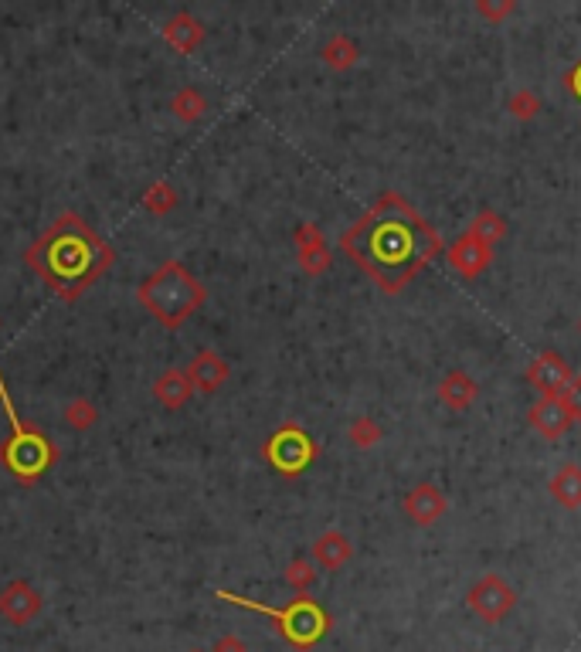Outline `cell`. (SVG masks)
Returning <instances> with one entry per match:
<instances>
[{"label": "cell", "instance_id": "obj_13", "mask_svg": "<svg viewBox=\"0 0 581 652\" xmlns=\"http://www.w3.org/2000/svg\"><path fill=\"white\" fill-rule=\"evenodd\" d=\"M296 259L306 276H323V272L330 269L327 238H323V231L316 228L313 221H303V225L296 228Z\"/></svg>", "mask_w": 581, "mask_h": 652}, {"label": "cell", "instance_id": "obj_32", "mask_svg": "<svg viewBox=\"0 0 581 652\" xmlns=\"http://www.w3.org/2000/svg\"><path fill=\"white\" fill-rule=\"evenodd\" d=\"M187 652H204V649H187Z\"/></svg>", "mask_w": 581, "mask_h": 652}, {"label": "cell", "instance_id": "obj_9", "mask_svg": "<svg viewBox=\"0 0 581 652\" xmlns=\"http://www.w3.org/2000/svg\"><path fill=\"white\" fill-rule=\"evenodd\" d=\"M41 605H45V598L28 581H11L0 591V615L11 625H31L41 615Z\"/></svg>", "mask_w": 581, "mask_h": 652}, {"label": "cell", "instance_id": "obj_24", "mask_svg": "<svg viewBox=\"0 0 581 652\" xmlns=\"http://www.w3.org/2000/svg\"><path fill=\"white\" fill-rule=\"evenodd\" d=\"M96 422H99V408L92 405L89 398L68 401V408H65V425L68 428H75V432H92Z\"/></svg>", "mask_w": 581, "mask_h": 652}, {"label": "cell", "instance_id": "obj_20", "mask_svg": "<svg viewBox=\"0 0 581 652\" xmlns=\"http://www.w3.org/2000/svg\"><path fill=\"white\" fill-rule=\"evenodd\" d=\"M466 235L473 238V242H480V245H486V248H493L503 235H507V221H503L497 211H480L473 221H469Z\"/></svg>", "mask_w": 581, "mask_h": 652}, {"label": "cell", "instance_id": "obj_23", "mask_svg": "<svg viewBox=\"0 0 581 652\" xmlns=\"http://www.w3.org/2000/svg\"><path fill=\"white\" fill-rule=\"evenodd\" d=\"M174 208H177V191H174V184H167V180L150 184V191L143 194V211L157 214V218H167Z\"/></svg>", "mask_w": 581, "mask_h": 652}, {"label": "cell", "instance_id": "obj_11", "mask_svg": "<svg viewBox=\"0 0 581 652\" xmlns=\"http://www.w3.org/2000/svg\"><path fill=\"white\" fill-rule=\"evenodd\" d=\"M446 510H449V500L435 483H418V486L408 489L405 513L415 527H432V523H439L442 517H446Z\"/></svg>", "mask_w": 581, "mask_h": 652}, {"label": "cell", "instance_id": "obj_31", "mask_svg": "<svg viewBox=\"0 0 581 652\" xmlns=\"http://www.w3.org/2000/svg\"><path fill=\"white\" fill-rule=\"evenodd\" d=\"M565 82H568V89H571V92H575V99H581V62H578L575 68H571V72H568V79H565Z\"/></svg>", "mask_w": 581, "mask_h": 652}, {"label": "cell", "instance_id": "obj_17", "mask_svg": "<svg viewBox=\"0 0 581 652\" xmlns=\"http://www.w3.org/2000/svg\"><path fill=\"white\" fill-rule=\"evenodd\" d=\"M435 394H439V401H442L446 408H452V411H466V408L476 401V394H480V384H476L466 371H449V374L439 381Z\"/></svg>", "mask_w": 581, "mask_h": 652}, {"label": "cell", "instance_id": "obj_30", "mask_svg": "<svg viewBox=\"0 0 581 652\" xmlns=\"http://www.w3.org/2000/svg\"><path fill=\"white\" fill-rule=\"evenodd\" d=\"M568 408H571V415H575V422H581V374L575 377V384H571V391H568Z\"/></svg>", "mask_w": 581, "mask_h": 652}, {"label": "cell", "instance_id": "obj_4", "mask_svg": "<svg viewBox=\"0 0 581 652\" xmlns=\"http://www.w3.org/2000/svg\"><path fill=\"white\" fill-rule=\"evenodd\" d=\"M0 405H4L7 422H11V435H7V442H0V462H4V469L17 483H38L58 462V445L48 442L41 428H34L31 422H21L4 374H0Z\"/></svg>", "mask_w": 581, "mask_h": 652}, {"label": "cell", "instance_id": "obj_5", "mask_svg": "<svg viewBox=\"0 0 581 652\" xmlns=\"http://www.w3.org/2000/svg\"><path fill=\"white\" fill-rule=\"evenodd\" d=\"M221 602L228 605H238V608H249V612H259L266 619L276 622L279 636H283L293 649H310L316 642L323 639V632L330 629V619L320 605L313 602L310 595H296L293 602L283 605V608H272V605H262V602H252V598H242V595H232V591H218Z\"/></svg>", "mask_w": 581, "mask_h": 652}, {"label": "cell", "instance_id": "obj_15", "mask_svg": "<svg viewBox=\"0 0 581 652\" xmlns=\"http://www.w3.org/2000/svg\"><path fill=\"white\" fill-rule=\"evenodd\" d=\"M153 398L170 411L184 408L187 401L194 398V384H191V377H187L184 367H167V371L153 381Z\"/></svg>", "mask_w": 581, "mask_h": 652}, {"label": "cell", "instance_id": "obj_8", "mask_svg": "<svg viewBox=\"0 0 581 652\" xmlns=\"http://www.w3.org/2000/svg\"><path fill=\"white\" fill-rule=\"evenodd\" d=\"M527 381L531 388L541 394V398H568L571 384H575V374H571L568 360L554 350H541L531 364H527Z\"/></svg>", "mask_w": 581, "mask_h": 652}, {"label": "cell", "instance_id": "obj_7", "mask_svg": "<svg viewBox=\"0 0 581 652\" xmlns=\"http://www.w3.org/2000/svg\"><path fill=\"white\" fill-rule=\"evenodd\" d=\"M466 605L476 619H483L486 625H497L517 608V591L510 588L507 578H500L497 571H486L483 578L466 591Z\"/></svg>", "mask_w": 581, "mask_h": 652}, {"label": "cell", "instance_id": "obj_27", "mask_svg": "<svg viewBox=\"0 0 581 652\" xmlns=\"http://www.w3.org/2000/svg\"><path fill=\"white\" fill-rule=\"evenodd\" d=\"M510 113H514L517 119H534L537 113H541V99H537L531 89H520L510 96Z\"/></svg>", "mask_w": 581, "mask_h": 652}, {"label": "cell", "instance_id": "obj_28", "mask_svg": "<svg viewBox=\"0 0 581 652\" xmlns=\"http://www.w3.org/2000/svg\"><path fill=\"white\" fill-rule=\"evenodd\" d=\"M476 11H480L483 17H490V21H503L507 14H514L517 11V4L514 0H503V4H490V0H476Z\"/></svg>", "mask_w": 581, "mask_h": 652}, {"label": "cell", "instance_id": "obj_18", "mask_svg": "<svg viewBox=\"0 0 581 652\" xmlns=\"http://www.w3.org/2000/svg\"><path fill=\"white\" fill-rule=\"evenodd\" d=\"M354 557V544H350L347 534H340V530H327V534L316 537L313 544V561L320 564V568L327 571H340L344 564Z\"/></svg>", "mask_w": 581, "mask_h": 652}, {"label": "cell", "instance_id": "obj_25", "mask_svg": "<svg viewBox=\"0 0 581 652\" xmlns=\"http://www.w3.org/2000/svg\"><path fill=\"white\" fill-rule=\"evenodd\" d=\"M283 578H286V585L296 591V595H310V588L316 581V571H313L310 557H293V561L286 564Z\"/></svg>", "mask_w": 581, "mask_h": 652}, {"label": "cell", "instance_id": "obj_1", "mask_svg": "<svg viewBox=\"0 0 581 652\" xmlns=\"http://www.w3.org/2000/svg\"><path fill=\"white\" fill-rule=\"evenodd\" d=\"M340 248L395 296L442 252V238L405 197L388 191L344 231Z\"/></svg>", "mask_w": 581, "mask_h": 652}, {"label": "cell", "instance_id": "obj_26", "mask_svg": "<svg viewBox=\"0 0 581 652\" xmlns=\"http://www.w3.org/2000/svg\"><path fill=\"white\" fill-rule=\"evenodd\" d=\"M381 439H384V432L371 415H361V418H354V422H350V442H354L357 449H374Z\"/></svg>", "mask_w": 581, "mask_h": 652}, {"label": "cell", "instance_id": "obj_16", "mask_svg": "<svg viewBox=\"0 0 581 652\" xmlns=\"http://www.w3.org/2000/svg\"><path fill=\"white\" fill-rule=\"evenodd\" d=\"M164 41L174 51H181V55H191V51H198L204 41V24L194 14L181 11L164 24Z\"/></svg>", "mask_w": 581, "mask_h": 652}, {"label": "cell", "instance_id": "obj_21", "mask_svg": "<svg viewBox=\"0 0 581 652\" xmlns=\"http://www.w3.org/2000/svg\"><path fill=\"white\" fill-rule=\"evenodd\" d=\"M170 109H174V116L181 119V123H198V119L208 113V99H204L201 89H194V85H184V89L174 92V99H170Z\"/></svg>", "mask_w": 581, "mask_h": 652}, {"label": "cell", "instance_id": "obj_33", "mask_svg": "<svg viewBox=\"0 0 581 652\" xmlns=\"http://www.w3.org/2000/svg\"><path fill=\"white\" fill-rule=\"evenodd\" d=\"M578 333H581V320H578Z\"/></svg>", "mask_w": 581, "mask_h": 652}, {"label": "cell", "instance_id": "obj_6", "mask_svg": "<svg viewBox=\"0 0 581 652\" xmlns=\"http://www.w3.org/2000/svg\"><path fill=\"white\" fill-rule=\"evenodd\" d=\"M262 456H266V462L276 469V473L299 476L316 459V445H313L310 435L303 432V428L289 422V425L276 428V432L269 435V442L262 445Z\"/></svg>", "mask_w": 581, "mask_h": 652}, {"label": "cell", "instance_id": "obj_29", "mask_svg": "<svg viewBox=\"0 0 581 652\" xmlns=\"http://www.w3.org/2000/svg\"><path fill=\"white\" fill-rule=\"evenodd\" d=\"M211 652H249V646H245V639H238V636H221Z\"/></svg>", "mask_w": 581, "mask_h": 652}, {"label": "cell", "instance_id": "obj_2", "mask_svg": "<svg viewBox=\"0 0 581 652\" xmlns=\"http://www.w3.org/2000/svg\"><path fill=\"white\" fill-rule=\"evenodd\" d=\"M24 262L62 303H75L85 289L116 262L109 242L92 231L75 211H65L51 228L24 252Z\"/></svg>", "mask_w": 581, "mask_h": 652}, {"label": "cell", "instance_id": "obj_22", "mask_svg": "<svg viewBox=\"0 0 581 652\" xmlns=\"http://www.w3.org/2000/svg\"><path fill=\"white\" fill-rule=\"evenodd\" d=\"M323 62L330 68H337V72H344V68H354L357 58H361V48L354 45V41L347 38V34H333V38L323 45Z\"/></svg>", "mask_w": 581, "mask_h": 652}, {"label": "cell", "instance_id": "obj_3", "mask_svg": "<svg viewBox=\"0 0 581 652\" xmlns=\"http://www.w3.org/2000/svg\"><path fill=\"white\" fill-rule=\"evenodd\" d=\"M136 299H140L143 310H147L160 326L177 330V326H184L201 310L204 299H208V289L194 279V272H187L184 262L167 259L160 269H153L150 276L140 282Z\"/></svg>", "mask_w": 581, "mask_h": 652}, {"label": "cell", "instance_id": "obj_12", "mask_svg": "<svg viewBox=\"0 0 581 652\" xmlns=\"http://www.w3.org/2000/svg\"><path fill=\"white\" fill-rule=\"evenodd\" d=\"M184 371L191 377L194 394H215L225 388V381L232 377V367H228V360L221 357L218 350H201V354H194V360Z\"/></svg>", "mask_w": 581, "mask_h": 652}, {"label": "cell", "instance_id": "obj_10", "mask_svg": "<svg viewBox=\"0 0 581 652\" xmlns=\"http://www.w3.org/2000/svg\"><path fill=\"white\" fill-rule=\"evenodd\" d=\"M527 422H531L534 432H541L544 439L554 442L575 425V415L568 408V398H537L531 411H527Z\"/></svg>", "mask_w": 581, "mask_h": 652}, {"label": "cell", "instance_id": "obj_14", "mask_svg": "<svg viewBox=\"0 0 581 652\" xmlns=\"http://www.w3.org/2000/svg\"><path fill=\"white\" fill-rule=\"evenodd\" d=\"M446 259L452 262V269H456V272H463L466 279H473V276H480V272L490 269L493 252H490V248H486V245L473 242V238H469V235H459L456 242L449 245Z\"/></svg>", "mask_w": 581, "mask_h": 652}, {"label": "cell", "instance_id": "obj_19", "mask_svg": "<svg viewBox=\"0 0 581 652\" xmlns=\"http://www.w3.org/2000/svg\"><path fill=\"white\" fill-rule=\"evenodd\" d=\"M551 500H558L565 510H578L581 506V466L578 462H565L558 473L551 476Z\"/></svg>", "mask_w": 581, "mask_h": 652}]
</instances>
